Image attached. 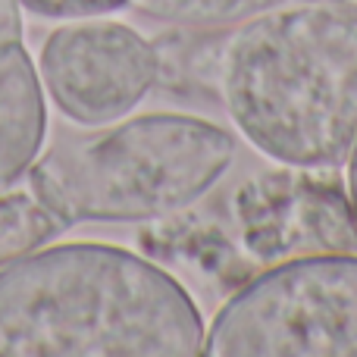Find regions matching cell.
I'll use <instances>...</instances> for the list:
<instances>
[{"label":"cell","instance_id":"cell-8","mask_svg":"<svg viewBox=\"0 0 357 357\" xmlns=\"http://www.w3.org/2000/svg\"><path fill=\"white\" fill-rule=\"evenodd\" d=\"M66 229V222L31 191L25 178L0 188V266L44 248Z\"/></svg>","mask_w":357,"mask_h":357},{"label":"cell","instance_id":"cell-5","mask_svg":"<svg viewBox=\"0 0 357 357\" xmlns=\"http://www.w3.org/2000/svg\"><path fill=\"white\" fill-rule=\"evenodd\" d=\"M38 75L54 107L82 129L126 119L160 82V54L116 19H66L44 38Z\"/></svg>","mask_w":357,"mask_h":357},{"label":"cell","instance_id":"cell-1","mask_svg":"<svg viewBox=\"0 0 357 357\" xmlns=\"http://www.w3.org/2000/svg\"><path fill=\"white\" fill-rule=\"evenodd\" d=\"M197 304L154 260L100 241L0 266V357H195Z\"/></svg>","mask_w":357,"mask_h":357},{"label":"cell","instance_id":"cell-7","mask_svg":"<svg viewBox=\"0 0 357 357\" xmlns=\"http://www.w3.org/2000/svg\"><path fill=\"white\" fill-rule=\"evenodd\" d=\"M47 142V94L19 41L0 44V188L29 176Z\"/></svg>","mask_w":357,"mask_h":357},{"label":"cell","instance_id":"cell-3","mask_svg":"<svg viewBox=\"0 0 357 357\" xmlns=\"http://www.w3.org/2000/svg\"><path fill=\"white\" fill-rule=\"evenodd\" d=\"M235 138L210 119L144 113L41 151L25 182L66 222H157L216 188Z\"/></svg>","mask_w":357,"mask_h":357},{"label":"cell","instance_id":"cell-6","mask_svg":"<svg viewBox=\"0 0 357 357\" xmlns=\"http://www.w3.org/2000/svg\"><path fill=\"white\" fill-rule=\"evenodd\" d=\"M241 245L260 264L357 254V220L351 201L333 185L298 176H260L235 197Z\"/></svg>","mask_w":357,"mask_h":357},{"label":"cell","instance_id":"cell-12","mask_svg":"<svg viewBox=\"0 0 357 357\" xmlns=\"http://www.w3.org/2000/svg\"><path fill=\"white\" fill-rule=\"evenodd\" d=\"M348 201H351V210H354V220H357V142L348 154Z\"/></svg>","mask_w":357,"mask_h":357},{"label":"cell","instance_id":"cell-9","mask_svg":"<svg viewBox=\"0 0 357 357\" xmlns=\"http://www.w3.org/2000/svg\"><path fill=\"white\" fill-rule=\"evenodd\" d=\"M307 3V0H132V10L160 22H173L182 29H229L254 16H264L279 6Z\"/></svg>","mask_w":357,"mask_h":357},{"label":"cell","instance_id":"cell-4","mask_svg":"<svg viewBox=\"0 0 357 357\" xmlns=\"http://www.w3.org/2000/svg\"><path fill=\"white\" fill-rule=\"evenodd\" d=\"M204 354L357 357V254H310L254 276L216 310Z\"/></svg>","mask_w":357,"mask_h":357},{"label":"cell","instance_id":"cell-10","mask_svg":"<svg viewBox=\"0 0 357 357\" xmlns=\"http://www.w3.org/2000/svg\"><path fill=\"white\" fill-rule=\"evenodd\" d=\"M132 0H19V6L41 19H88V16H107L116 13L123 6H129Z\"/></svg>","mask_w":357,"mask_h":357},{"label":"cell","instance_id":"cell-11","mask_svg":"<svg viewBox=\"0 0 357 357\" xmlns=\"http://www.w3.org/2000/svg\"><path fill=\"white\" fill-rule=\"evenodd\" d=\"M22 38V6L19 0H0V44Z\"/></svg>","mask_w":357,"mask_h":357},{"label":"cell","instance_id":"cell-2","mask_svg":"<svg viewBox=\"0 0 357 357\" xmlns=\"http://www.w3.org/2000/svg\"><path fill=\"white\" fill-rule=\"evenodd\" d=\"M213 85L266 160L310 173L345 163L357 142V0H307L235 25Z\"/></svg>","mask_w":357,"mask_h":357}]
</instances>
